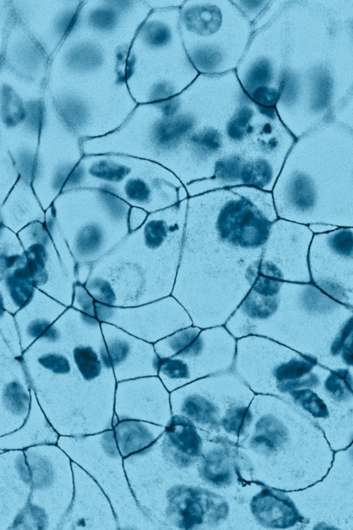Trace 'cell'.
I'll use <instances>...</instances> for the list:
<instances>
[{
  "label": "cell",
  "instance_id": "6da1fadb",
  "mask_svg": "<svg viewBox=\"0 0 353 530\" xmlns=\"http://www.w3.org/2000/svg\"><path fill=\"white\" fill-rule=\"evenodd\" d=\"M285 126L275 107L254 102L235 71L199 74L168 100L139 104L127 142L134 157L157 162L205 193L245 185L279 154Z\"/></svg>",
  "mask_w": 353,
  "mask_h": 530
},
{
  "label": "cell",
  "instance_id": "7a4b0ae2",
  "mask_svg": "<svg viewBox=\"0 0 353 530\" xmlns=\"http://www.w3.org/2000/svg\"><path fill=\"white\" fill-rule=\"evenodd\" d=\"M272 192L235 187L189 197L172 292L193 325H225L259 276L272 223Z\"/></svg>",
  "mask_w": 353,
  "mask_h": 530
},
{
  "label": "cell",
  "instance_id": "3957f363",
  "mask_svg": "<svg viewBox=\"0 0 353 530\" xmlns=\"http://www.w3.org/2000/svg\"><path fill=\"white\" fill-rule=\"evenodd\" d=\"M188 202L149 214L139 229L93 263L86 283L101 303L132 307L172 294Z\"/></svg>",
  "mask_w": 353,
  "mask_h": 530
},
{
  "label": "cell",
  "instance_id": "277c9868",
  "mask_svg": "<svg viewBox=\"0 0 353 530\" xmlns=\"http://www.w3.org/2000/svg\"><path fill=\"white\" fill-rule=\"evenodd\" d=\"M272 194L279 218L353 227V160L306 161L291 149Z\"/></svg>",
  "mask_w": 353,
  "mask_h": 530
},
{
  "label": "cell",
  "instance_id": "5b68a950",
  "mask_svg": "<svg viewBox=\"0 0 353 530\" xmlns=\"http://www.w3.org/2000/svg\"><path fill=\"white\" fill-rule=\"evenodd\" d=\"M179 9L152 10L134 38L128 61L127 83L138 104L173 97L199 75L181 39Z\"/></svg>",
  "mask_w": 353,
  "mask_h": 530
},
{
  "label": "cell",
  "instance_id": "8992f818",
  "mask_svg": "<svg viewBox=\"0 0 353 530\" xmlns=\"http://www.w3.org/2000/svg\"><path fill=\"white\" fill-rule=\"evenodd\" d=\"M75 189L108 192L149 214L189 198L185 185L161 164L115 153L83 155L62 192Z\"/></svg>",
  "mask_w": 353,
  "mask_h": 530
},
{
  "label": "cell",
  "instance_id": "52a82bcc",
  "mask_svg": "<svg viewBox=\"0 0 353 530\" xmlns=\"http://www.w3.org/2000/svg\"><path fill=\"white\" fill-rule=\"evenodd\" d=\"M179 28L190 59L204 75L235 71L254 34L232 0H185Z\"/></svg>",
  "mask_w": 353,
  "mask_h": 530
},
{
  "label": "cell",
  "instance_id": "ba28073f",
  "mask_svg": "<svg viewBox=\"0 0 353 530\" xmlns=\"http://www.w3.org/2000/svg\"><path fill=\"white\" fill-rule=\"evenodd\" d=\"M52 207L77 265H92L130 233L131 207L108 192L93 189L68 190L61 193Z\"/></svg>",
  "mask_w": 353,
  "mask_h": 530
},
{
  "label": "cell",
  "instance_id": "9c48e42d",
  "mask_svg": "<svg viewBox=\"0 0 353 530\" xmlns=\"http://www.w3.org/2000/svg\"><path fill=\"white\" fill-rule=\"evenodd\" d=\"M159 439L161 455L171 467L220 495L241 498L247 482L240 475L235 445L177 415Z\"/></svg>",
  "mask_w": 353,
  "mask_h": 530
},
{
  "label": "cell",
  "instance_id": "30bf717a",
  "mask_svg": "<svg viewBox=\"0 0 353 530\" xmlns=\"http://www.w3.org/2000/svg\"><path fill=\"white\" fill-rule=\"evenodd\" d=\"M170 395L172 415L236 446L248 423L255 393L231 370L197 379Z\"/></svg>",
  "mask_w": 353,
  "mask_h": 530
},
{
  "label": "cell",
  "instance_id": "8fae6325",
  "mask_svg": "<svg viewBox=\"0 0 353 530\" xmlns=\"http://www.w3.org/2000/svg\"><path fill=\"white\" fill-rule=\"evenodd\" d=\"M157 376L170 392L197 379L232 370L236 339L225 325H194L156 342Z\"/></svg>",
  "mask_w": 353,
  "mask_h": 530
},
{
  "label": "cell",
  "instance_id": "7c38bea8",
  "mask_svg": "<svg viewBox=\"0 0 353 530\" xmlns=\"http://www.w3.org/2000/svg\"><path fill=\"white\" fill-rule=\"evenodd\" d=\"M288 347L260 337L251 342L240 361L243 381L255 394L270 395L286 400L290 394L302 389L314 379H303L313 368L311 360L286 358Z\"/></svg>",
  "mask_w": 353,
  "mask_h": 530
},
{
  "label": "cell",
  "instance_id": "4fadbf2b",
  "mask_svg": "<svg viewBox=\"0 0 353 530\" xmlns=\"http://www.w3.org/2000/svg\"><path fill=\"white\" fill-rule=\"evenodd\" d=\"M81 140L59 115L48 116L39 137L31 185L46 211L83 156Z\"/></svg>",
  "mask_w": 353,
  "mask_h": 530
},
{
  "label": "cell",
  "instance_id": "5bb4252c",
  "mask_svg": "<svg viewBox=\"0 0 353 530\" xmlns=\"http://www.w3.org/2000/svg\"><path fill=\"white\" fill-rule=\"evenodd\" d=\"M95 317L150 343L193 325L185 307L172 295L132 307L110 306L94 301Z\"/></svg>",
  "mask_w": 353,
  "mask_h": 530
},
{
  "label": "cell",
  "instance_id": "9a60e30c",
  "mask_svg": "<svg viewBox=\"0 0 353 530\" xmlns=\"http://www.w3.org/2000/svg\"><path fill=\"white\" fill-rule=\"evenodd\" d=\"M17 235L26 254L35 287L71 307L75 283L64 267L45 223H31Z\"/></svg>",
  "mask_w": 353,
  "mask_h": 530
},
{
  "label": "cell",
  "instance_id": "2e32d148",
  "mask_svg": "<svg viewBox=\"0 0 353 530\" xmlns=\"http://www.w3.org/2000/svg\"><path fill=\"white\" fill-rule=\"evenodd\" d=\"M314 233L308 225L278 218L272 225L259 275L288 282L299 281L309 261Z\"/></svg>",
  "mask_w": 353,
  "mask_h": 530
},
{
  "label": "cell",
  "instance_id": "e0dca14e",
  "mask_svg": "<svg viewBox=\"0 0 353 530\" xmlns=\"http://www.w3.org/2000/svg\"><path fill=\"white\" fill-rule=\"evenodd\" d=\"M35 290L26 254L17 234L1 225V308L14 314L31 300Z\"/></svg>",
  "mask_w": 353,
  "mask_h": 530
},
{
  "label": "cell",
  "instance_id": "ac0fdd59",
  "mask_svg": "<svg viewBox=\"0 0 353 530\" xmlns=\"http://www.w3.org/2000/svg\"><path fill=\"white\" fill-rule=\"evenodd\" d=\"M7 28L1 63L21 77L44 85L50 57L13 11Z\"/></svg>",
  "mask_w": 353,
  "mask_h": 530
},
{
  "label": "cell",
  "instance_id": "d6986e66",
  "mask_svg": "<svg viewBox=\"0 0 353 530\" xmlns=\"http://www.w3.org/2000/svg\"><path fill=\"white\" fill-rule=\"evenodd\" d=\"M253 529H280L294 526L299 520L288 491L248 482L242 499Z\"/></svg>",
  "mask_w": 353,
  "mask_h": 530
},
{
  "label": "cell",
  "instance_id": "ffe728a7",
  "mask_svg": "<svg viewBox=\"0 0 353 530\" xmlns=\"http://www.w3.org/2000/svg\"><path fill=\"white\" fill-rule=\"evenodd\" d=\"M101 328L113 370L128 365L141 377L157 375L159 359L154 344L108 323L101 322Z\"/></svg>",
  "mask_w": 353,
  "mask_h": 530
},
{
  "label": "cell",
  "instance_id": "44dd1931",
  "mask_svg": "<svg viewBox=\"0 0 353 530\" xmlns=\"http://www.w3.org/2000/svg\"><path fill=\"white\" fill-rule=\"evenodd\" d=\"M68 307L36 288L31 300L13 314L23 352L50 327Z\"/></svg>",
  "mask_w": 353,
  "mask_h": 530
},
{
  "label": "cell",
  "instance_id": "7402d4cb",
  "mask_svg": "<svg viewBox=\"0 0 353 530\" xmlns=\"http://www.w3.org/2000/svg\"><path fill=\"white\" fill-rule=\"evenodd\" d=\"M0 216L1 225L17 234L31 223H44L46 211L31 184L20 177L0 205Z\"/></svg>",
  "mask_w": 353,
  "mask_h": 530
},
{
  "label": "cell",
  "instance_id": "603a6c76",
  "mask_svg": "<svg viewBox=\"0 0 353 530\" xmlns=\"http://www.w3.org/2000/svg\"><path fill=\"white\" fill-rule=\"evenodd\" d=\"M45 224L54 242L62 263L71 278L76 283L77 264L59 228L52 205L46 210Z\"/></svg>",
  "mask_w": 353,
  "mask_h": 530
},
{
  "label": "cell",
  "instance_id": "cb8c5ba5",
  "mask_svg": "<svg viewBox=\"0 0 353 530\" xmlns=\"http://www.w3.org/2000/svg\"><path fill=\"white\" fill-rule=\"evenodd\" d=\"M0 152V205L19 179L20 174L7 148L1 144Z\"/></svg>",
  "mask_w": 353,
  "mask_h": 530
},
{
  "label": "cell",
  "instance_id": "d4e9b609",
  "mask_svg": "<svg viewBox=\"0 0 353 530\" xmlns=\"http://www.w3.org/2000/svg\"><path fill=\"white\" fill-rule=\"evenodd\" d=\"M0 322L1 339L6 343L14 357H22L23 350L14 315L1 308Z\"/></svg>",
  "mask_w": 353,
  "mask_h": 530
},
{
  "label": "cell",
  "instance_id": "484cf974",
  "mask_svg": "<svg viewBox=\"0 0 353 530\" xmlns=\"http://www.w3.org/2000/svg\"><path fill=\"white\" fill-rule=\"evenodd\" d=\"M290 399L314 417H324L329 413L325 403L310 390L302 388L294 390L290 394Z\"/></svg>",
  "mask_w": 353,
  "mask_h": 530
},
{
  "label": "cell",
  "instance_id": "4316f807",
  "mask_svg": "<svg viewBox=\"0 0 353 530\" xmlns=\"http://www.w3.org/2000/svg\"><path fill=\"white\" fill-rule=\"evenodd\" d=\"M352 378L345 370L334 372L326 380L325 387L336 399L347 397L352 391Z\"/></svg>",
  "mask_w": 353,
  "mask_h": 530
},
{
  "label": "cell",
  "instance_id": "83f0119b",
  "mask_svg": "<svg viewBox=\"0 0 353 530\" xmlns=\"http://www.w3.org/2000/svg\"><path fill=\"white\" fill-rule=\"evenodd\" d=\"M252 25L270 3V0H232Z\"/></svg>",
  "mask_w": 353,
  "mask_h": 530
},
{
  "label": "cell",
  "instance_id": "f1b7e54d",
  "mask_svg": "<svg viewBox=\"0 0 353 530\" xmlns=\"http://www.w3.org/2000/svg\"><path fill=\"white\" fill-rule=\"evenodd\" d=\"M280 2L270 1L267 8L252 24L254 33L269 24L281 12Z\"/></svg>",
  "mask_w": 353,
  "mask_h": 530
},
{
  "label": "cell",
  "instance_id": "f546056e",
  "mask_svg": "<svg viewBox=\"0 0 353 530\" xmlns=\"http://www.w3.org/2000/svg\"><path fill=\"white\" fill-rule=\"evenodd\" d=\"M148 215L149 213L143 209L131 207L128 217L130 231L139 229L145 223Z\"/></svg>",
  "mask_w": 353,
  "mask_h": 530
},
{
  "label": "cell",
  "instance_id": "4dcf8cb0",
  "mask_svg": "<svg viewBox=\"0 0 353 530\" xmlns=\"http://www.w3.org/2000/svg\"><path fill=\"white\" fill-rule=\"evenodd\" d=\"M353 332V317L349 320L340 332L336 341L333 343L332 350L334 354H338L345 346L347 337H350Z\"/></svg>",
  "mask_w": 353,
  "mask_h": 530
},
{
  "label": "cell",
  "instance_id": "1f68e13d",
  "mask_svg": "<svg viewBox=\"0 0 353 530\" xmlns=\"http://www.w3.org/2000/svg\"><path fill=\"white\" fill-rule=\"evenodd\" d=\"M145 1L152 10H154L180 8L185 0H146Z\"/></svg>",
  "mask_w": 353,
  "mask_h": 530
},
{
  "label": "cell",
  "instance_id": "d6a6232c",
  "mask_svg": "<svg viewBox=\"0 0 353 530\" xmlns=\"http://www.w3.org/2000/svg\"><path fill=\"white\" fill-rule=\"evenodd\" d=\"M350 337L343 348V358L347 364L353 366V332Z\"/></svg>",
  "mask_w": 353,
  "mask_h": 530
}]
</instances>
